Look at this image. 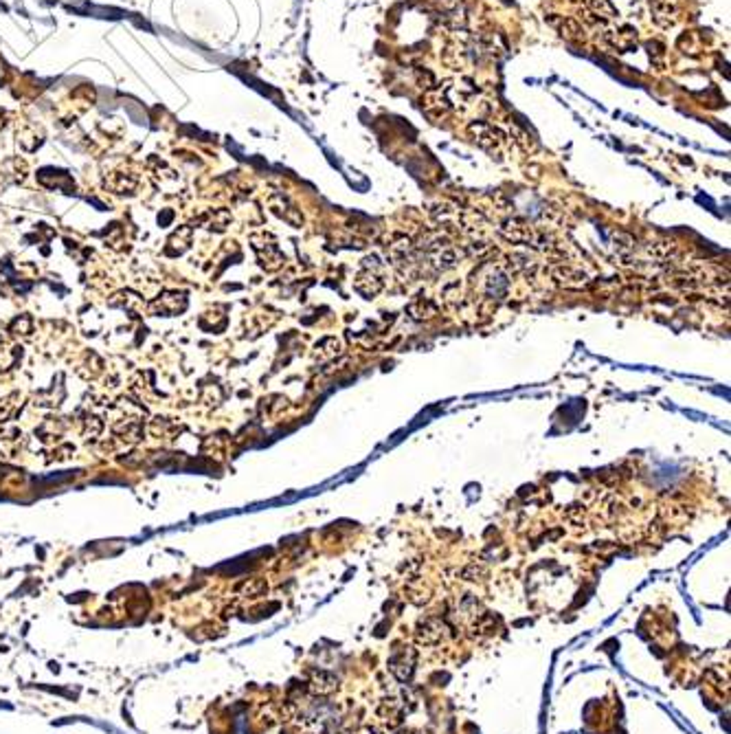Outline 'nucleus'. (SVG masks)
Segmentation results:
<instances>
[{
	"instance_id": "1",
	"label": "nucleus",
	"mask_w": 731,
	"mask_h": 734,
	"mask_svg": "<svg viewBox=\"0 0 731 734\" xmlns=\"http://www.w3.org/2000/svg\"><path fill=\"white\" fill-rule=\"evenodd\" d=\"M187 299L182 293H165L161 299L152 302L149 310L152 312H163V314H178L180 310H185Z\"/></svg>"
}]
</instances>
